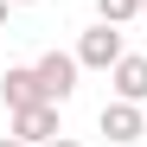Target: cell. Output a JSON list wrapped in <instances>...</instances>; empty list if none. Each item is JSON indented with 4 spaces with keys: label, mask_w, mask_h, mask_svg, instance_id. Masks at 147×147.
<instances>
[{
    "label": "cell",
    "mask_w": 147,
    "mask_h": 147,
    "mask_svg": "<svg viewBox=\"0 0 147 147\" xmlns=\"http://www.w3.org/2000/svg\"><path fill=\"white\" fill-rule=\"evenodd\" d=\"M45 147H83V141H70V134H58V141H45Z\"/></svg>",
    "instance_id": "obj_9"
},
{
    "label": "cell",
    "mask_w": 147,
    "mask_h": 147,
    "mask_svg": "<svg viewBox=\"0 0 147 147\" xmlns=\"http://www.w3.org/2000/svg\"><path fill=\"white\" fill-rule=\"evenodd\" d=\"M96 19H109V26H134V19H141V0H96Z\"/></svg>",
    "instance_id": "obj_7"
},
{
    "label": "cell",
    "mask_w": 147,
    "mask_h": 147,
    "mask_svg": "<svg viewBox=\"0 0 147 147\" xmlns=\"http://www.w3.org/2000/svg\"><path fill=\"white\" fill-rule=\"evenodd\" d=\"M121 58H128V45H121V26H109V19H96V26L77 38V64L83 70H115Z\"/></svg>",
    "instance_id": "obj_1"
},
{
    "label": "cell",
    "mask_w": 147,
    "mask_h": 147,
    "mask_svg": "<svg viewBox=\"0 0 147 147\" xmlns=\"http://www.w3.org/2000/svg\"><path fill=\"white\" fill-rule=\"evenodd\" d=\"M109 90H115V96H128V102H147V58L128 51V58L109 70Z\"/></svg>",
    "instance_id": "obj_6"
},
{
    "label": "cell",
    "mask_w": 147,
    "mask_h": 147,
    "mask_svg": "<svg viewBox=\"0 0 147 147\" xmlns=\"http://www.w3.org/2000/svg\"><path fill=\"white\" fill-rule=\"evenodd\" d=\"M96 128H102L115 147H134V141L147 134V115H141V102H128V96H109L102 115H96Z\"/></svg>",
    "instance_id": "obj_2"
},
{
    "label": "cell",
    "mask_w": 147,
    "mask_h": 147,
    "mask_svg": "<svg viewBox=\"0 0 147 147\" xmlns=\"http://www.w3.org/2000/svg\"><path fill=\"white\" fill-rule=\"evenodd\" d=\"M32 64H38V83H45L51 102H70V96H77V77H83L77 51H45V58H32Z\"/></svg>",
    "instance_id": "obj_4"
},
{
    "label": "cell",
    "mask_w": 147,
    "mask_h": 147,
    "mask_svg": "<svg viewBox=\"0 0 147 147\" xmlns=\"http://www.w3.org/2000/svg\"><path fill=\"white\" fill-rule=\"evenodd\" d=\"M0 102H7V115L13 109H32V102H51L45 83H38V64H7L0 70Z\"/></svg>",
    "instance_id": "obj_5"
},
{
    "label": "cell",
    "mask_w": 147,
    "mask_h": 147,
    "mask_svg": "<svg viewBox=\"0 0 147 147\" xmlns=\"http://www.w3.org/2000/svg\"><path fill=\"white\" fill-rule=\"evenodd\" d=\"M7 13H13V0H0V26H7Z\"/></svg>",
    "instance_id": "obj_10"
},
{
    "label": "cell",
    "mask_w": 147,
    "mask_h": 147,
    "mask_svg": "<svg viewBox=\"0 0 147 147\" xmlns=\"http://www.w3.org/2000/svg\"><path fill=\"white\" fill-rule=\"evenodd\" d=\"M141 19H147V0H141Z\"/></svg>",
    "instance_id": "obj_12"
},
{
    "label": "cell",
    "mask_w": 147,
    "mask_h": 147,
    "mask_svg": "<svg viewBox=\"0 0 147 147\" xmlns=\"http://www.w3.org/2000/svg\"><path fill=\"white\" fill-rule=\"evenodd\" d=\"M58 109H64V102H32V109H13V115H7V134H19V141H32V147H45V141H58V134H64V121H58Z\"/></svg>",
    "instance_id": "obj_3"
},
{
    "label": "cell",
    "mask_w": 147,
    "mask_h": 147,
    "mask_svg": "<svg viewBox=\"0 0 147 147\" xmlns=\"http://www.w3.org/2000/svg\"><path fill=\"white\" fill-rule=\"evenodd\" d=\"M13 7H32V0H13Z\"/></svg>",
    "instance_id": "obj_11"
},
{
    "label": "cell",
    "mask_w": 147,
    "mask_h": 147,
    "mask_svg": "<svg viewBox=\"0 0 147 147\" xmlns=\"http://www.w3.org/2000/svg\"><path fill=\"white\" fill-rule=\"evenodd\" d=\"M0 147H32V141H19V134H0Z\"/></svg>",
    "instance_id": "obj_8"
}]
</instances>
